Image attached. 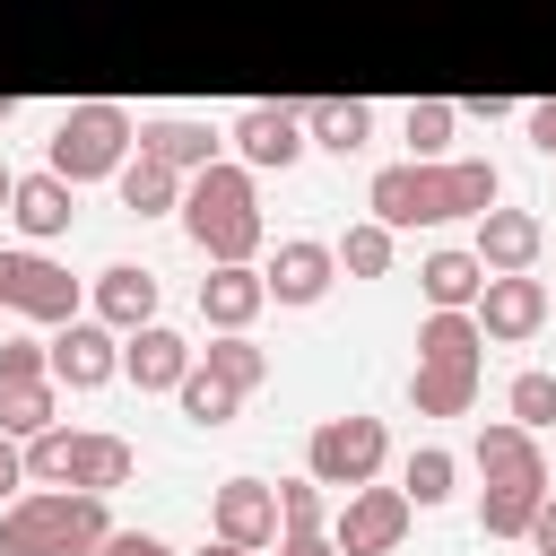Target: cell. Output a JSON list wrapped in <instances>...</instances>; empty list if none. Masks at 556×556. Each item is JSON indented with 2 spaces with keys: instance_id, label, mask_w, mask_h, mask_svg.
I'll use <instances>...</instances> for the list:
<instances>
[{
  "instance_id": "6da1fadb",
  "label": "cell",
  "mask_w": 556,
  "mask_h": 556,
  "mask_svg": "<svg viewBox=\"0 0 556 556\" xmlns=\"http://www.w3.org/2000/svg\"><path fill=\"white\" fill-rule=\"evenodd\" d=\"M504 200V174L486 156H408V165H382L365 182V208L382 226H443V217H486Z\"/></svg>"
},
{
  "instance_id": "7a4b0ae2",
  "label": "cell",
  "mask_w": 556,
  "mask_h": 556,
  "mask_svg": "<svg viewBox=\"0 0 556 556\" xmlns=\"http://www.w3.org/2000/svg\"><path fill=\"white\" fill-rule=\"evenodd\" d=\"M104 539L113 513L87 486H26L17 504H0V556H96Z\"/></svg>"
},
{
  "instance_id": "3957f363",
  "label": "cell",
  "mask_w": 556,
  "mask_h": 556,
  "mask_svg": "<svg viewBox=\"0 0 556 556\" xmlns=\"http://www.w3.org/2000/svg\"><path fill=\"white\" fill-rule=\"evenodd\" d=\"M182 235L208 252V261H252L261 252V191H252V165L235 156H217V165H200L191 182H182Z\"/></svg>"
},
{
  "instance_id": "277c9868",
  "label": "cell",
  "mask_w": 556,
  "mask_h": 556,
  "mask_svg": "<svg viewBox=\"0 0 556 556\" xmlns=\"http://www.w3.org/2000/svg\"><path fill=\"white\" fill-rule=\"evenodd\" d=\"M130 148H139V122H130L122 104L87 96V104H70V113L52 122L43 165H52L61 182H104V174H122V156H130Z\"/></svg>"
},
{
  "instance_id": "5b68a950",
  "label": "cell",
  "mask_w": 556,
  "mask_h": 556,
  "mask_svg": "<svg viewBox=\"0 0 556 556\" xmlns=\"http://www.w3.org/2000/svg\"><path fill=\"white\" fill-rule=\"evenodd\" d=\"M382 452H391V426L382 417H321L313 434H304V469L321 478V486H365V478H382Z\"/></svg>"
},
{
  "instance_id": "8992f818",
  "label": "cell",
  "mask_w": 556,
  "mask_h": 556,
  "mask_svg": "<svg viewBox=\"0 0 556 556\" xmlns=\"http://www.w3.org/2000/svg\"><path fill=\"white\" fill-rule=\"evenodd\" d=\"M78 278L61 269V261H43V252H0V313H17V321H78Z\"/></svg>"
},
{
  "instance_id": "52a82bcc",
  "label": "cell",
  "mask_w": 556,
  "mask_h": 556,
  "mask_svg": "<svg viewBox=\"0 0 556 556\" xmlns=\"http://www.w3.org/2000/svg\"><path fill=\"white\" fill-rule=\"evenodd\" d=\"M408 486H348V504H339V521H330V539H339V556H391L400 539H408Z\"/></svg>"
},
{
  "instance_id": "ba28073f",
  "label": "cell",
  "mask_w": 556,
  "mask_h": 556,
  "mask_svg": "<svg viewBox=\"0 0 556 556\" xmlns=\"http://www.w3.org/2000/svg\"><path fill=\"white\" fill-rule=\"evenodd\" d=\"M226 139H235V156H243L252 174H287V165L313 148V130H304V104H243Z\"/></svg>"
},
{
  "instance_id": "9c48e42d",
  "label": "cell",
  "mask_w": 556,
  "mask_h": 556,
  "mask_svg": "<svg viewBox=\"0 0 556 556\" xmlns=\"http://www.w3.org/2000/svg\"><path fill=\"white\" fill-rule=\"evenodd\" d=\"M113 374H122V330H113V321L78 313V321L52 330V382H61V391H104Z\"/></svg>"
},
{
  "instance_id": "30bf717a",
  "label": "cell",
  "mask_w": 556,
  "mask_h": 556,
  "mask_svg": "<svg viewBox=\"0 0 556 556\" xmlns=\"http://www.w3.org/2000/svg\"><path fill=\"white\" fill-rule=\"evenodd\" d=\"M208 530L235 547H269L278 539V486L269 478H217L208 486Z\"/></svg>"
},
{
  "instance_id": "8fae6325",
  "label": "cell",
  "mask_w": 556,
  "mask_h": 556,
  "mask_svg": "<svg viewBox=\"0 0 556 556\" xmlns=\"http://www.w3.org/2000/svg\"><path fill=\"white\" fill-rule=\"evenodd\" d=\"M269 304H321L330 295V278H339V243H313V235H287L278 252H269Z\"/></svg>"
},
{
  "instance_id": "7c38bea8",
  "label": "cell",
  "mask_w": 556,
  "mask_h": 556,
  "mask_svg": "<svg viewBox=\"0 0 556 556\" xmlns=\"http://www.w3.org/2000/svg\"><path fill=\"white\" fill-rule=\"evenodd\" d=\"M261 304H269V278L252 261H208V278H200V321L208 330H252Z\"/></svg>"
},
{
  "instance_id": "4fadbf2b",
  "label": "cell",
  "mask_w": 556,
  "mask_h": 556,
  "mask_svg": "<svg viewBox=\"0 0 556 556\" xmlns=\"http://www.w3.org/2000/svg\"><path fill=\"white\" fill-rule=\"evenodd\" d=\"M547 321V287L530 269H486V295H478V330L486 339H530Z\"/></svg>"
},
{
  "instance_id": "5bb4252c",
  "label": "cell",
  "mask_w": 556,
  "mask_h": 556,
  "mask_svg": "<svg viewBox=\"0 0 556 556\" xmlns=\"http://www.w3.org/2000/svg\"><path fill=\"white\" fill-rule=\"evenodd\" d=\"M191 339L182 330H165V321H139V330H122V374L139 382V391H174L182 374H191Z\"/></svg>"
},
{
  "instance_id": "9a60e30c",
  "label": "cell",
  "mask_w": 556,
  "mask_h": 556,
  "mask_svg": "<svg viewBox=\"0 0 556 556\" xmlns=\"http://www.w3.org/2000/svg\"><path fill=\"white\" fill-rule=\"evenodd\" d=\"M9 217H17L26 243H52V235H70V217H78V182H61L52 165H43V174H17Z\"/></svg>"
},
{
  "instance_id": "2e32d148",
  "label": "cell",
  "mask_w": 556,
  "mask_h": 556,
  "mask_svg": "<svg viewBox=\"0 0 556 556\" xmlns=\"http://www.w3.org/2000/svg\"><path fill=\"white\" fill-rule=\"evenodd\" d=\"M417 287H426V304H443V313H478V295H486V261H478V243H443V252H426V261H417Z\"/></svg>"
},
{
  "instance_id": "e0dca14e",
  "label": "cell",
  "mask_w": 556,
  "mask_h": 556,
  "mask_svg": "<svg viewBox=\"0 0 556 556\" xmlns=\"http://www.w3.org/2000/svg\"><path fill=\"white\" fill-rule=\"evenodd\" d=\"M87 304H96V321H113V330H139V321H156V269H139V261H113V269H96Z\"/></svg>"
},
{
  "instance_id": "ac0fdd59",
  "label": "cell",
  "mask_w": 556,
  "mask_h": 556,
  "mask_svg": "<svg viewBox=\"0 0 556 556\" xmlns=\"http://www.w3.org/2000/svg\"><path fill=\"white\" fill-rule=\"evenodd\" d=\"M139 148H148V156H165L174 174L217 165V130H208V122H191V113H148V122H139Z\"/></svg>"
},
{
  "instance_id": "d6986e66",
  "label": "cell",
  "mask_w": 556,
  "mask_h": 556,
  "mask_svg": "<svg viewBox=\"0 0 556 556\" xmlns=\"http://www.w3.org/2000/svg\"><path fill=\"white\" fill-rule=\"evenodd\" d=\"M182 182H191V174H174V165H165V156H148V148H139V156H122V174H113V191H122V208H130V217H165V208H182Z\"/></svg>"
},
{
  "instance_id": "ffe728a7",
  "label": "cell",
  "mask_w": 556,
  "mask_h": 556,
  "mask_svg": "<svg viewBox=\"0 0 556 556\" xmlns=\"http://www.w3.org/2000/svg\"><path fill=\"white\" fill-rule=\"evenodd\" d=\"M539 243H547V226H539L530 208H486V217H478V261H486V269H530Z\"/></svg>"
},
{
  "instance_id": "44dd1931",
  "label": "cell",
  "mask_w": 556,
  "mask_h": 556,
  "mask_svg": "<svg viewBox=\"0 0 556 556\" xmlns=\"http://www.w3.org/2000/svg\"><path fill=\"white\" fill-rule=\"evenodd\" d=\"M478 478H547V452L521 417H495L478 426Z\"/></svg>"
},
{
  "instance_id": "7402d4cb",
  "label": "cell",
  "mask_w": 556,
  "mask_h": 556,
  "mask_svg": "<svg viewBox=\"0 0 556 556\" xmlns=\"http://www.w3.org/2000/svg\"><path fill=\"white\" fill-rule=\"evenodd\" d=\"M304 130H313V148L356 156V148L374 139V104H365V96H313V104H304Z\"/></svg>"
},
{
  "instance_id": "603a6c76",
  "label": "cell",
  "mask_w": 556,
  "mask_h": 556,
  "mask_svg": "<svg viewBox=\"0 0 556 556\" xmlns=\"http://www.w3.org/2000/svg\"><path fill=\"white\" fill-rule=\"evenodd\" d=\"M61 486H87V495L130 486V443H122V434H78V426H70V478H61Z\"/></svg>"
},
{
  "instance_id": "cb8c5ba5",
  "label": "cell",
  "mask_w": 556,
  "mask_h": 556,
  "mask_svg": "<svg viewBox=\"0 0 556 556\" xmlns=\"http://www.w3.org/2000/svg\"><path fill=\"white\" fill-rule=\"evenodd\" d=\"M539 495H547V478H486V495H478V530H486V539H530Z\"/></svg>"
},
{
  "instance_id": "d4e9b609",
  "label": "cell",
  "mask_w": 556,
  "mask_h": 556,
  "mask_svg": "<svg viewBox=\"0 0 556 556\" xmlns=\"http://www.w3.org/2000/svg\"><path fill=\"white\" fill-rule=\"evenodd\" d=\"M478 348H486V330H478V313H426L417 321V365H478Z\"/></svg>"
},
{
  "instance_id": "484cf974",
  "label": "cell",
  "mask_w": 556,
  "mask_h": 556,
  "mask_svg": "<svg viewBox=\"0 0 556 556\" xmlns=\"http://www.w3.org/2000/svg\"><path fill=\"white\" fill-rule=\"evenodd\" d=\"M478 400V365H417L408 374V408L417 417H460Z\"/></svg>"
},
{
  "instance_id": "4316f807",
  "label": "cell",
  "mask_w": 556,
  "mask_h": 556,
  "mask_svg": "<svg viewBox=\"0 0 556 556\" xmlns=\"http://www.w3.org/2000/svg\"><path fill=\"white\" fill-rule=\"evenodd\" d=\"M52 408H61V382H0V434L35 443L43 426H61Z\"/></svg>"
},
{
  "instance_id": "83f0119b",
  "label": "cell",
  "mask_w": 556,
  "mask_h": 556,
  "mask_svg": "<svg viewBox=\"0 0 556 556\" xmlns=\"http://www.w3.org/2000/svg\"><path fill=\"white\" fill-rule=\"evenodd\" d=\"M200 365H208L217 382H235V391H261V374H269V356L252 348V330H217V339L200 348Z\"/></svg>"
},
{
  "instance_id": "f1b7e54d",
  "label": "cell",
  "mask_w": 556,
  "mask_h": 556,
  "mask_svg": "<svg viewBox=\"0 0 556 556\" xmlns=\"http://www.w3.org/2000/svg\"><path fill=\"white\" fill-rule=\"evenodd\" d=\"M391 252H400V226H382V217H365V226L339 235V269H348V278H382Z\"/></svg>"
},
{
  "instance_id": "f546056e",
  "label": "cell",
  "mask_w": 556,
  "mask_h": 556,
  "mask_svg": "<svg viewBox=\"0 0 556 556\" xmlns=\"http://www.w3.org/2000/svg\"><path fill=\"white\" fill-rule=\"evenodd\" d=\"M174 400H182V417H191V426H226V417H235V400H243V391H235V382H217V374H208V365H200V356H191V374H182V382H174Z\"/></svg>"
},
{
  "instance_id": "4dcf8cb0",
  "label": "cell",
  "mask_w": 556,
  "mask_h": 556,
  "mask_svg": "<svg viewBox=\"0 0 556 556\" xmlns=\"http://www.w3.org/2000/svg\"><path fill=\"white\" fill-rule=\"evenodd\" d=\"M400 130H408V156H443L452 130H460V104H452V96H417Z\"/></svg>"
},
{
  "instance_id": "1f68e13d",
  "label": "cell",
  "mask_w": 556,
  "mask_h": 556,
  "mask_svg": "<svg viewBox=\"0 0 556 556\" xmlns=\"http://www.w3.org/2000/svg\"><path fill=\"white\" fill-rule=\"evenodd\" d=\"M400 486H408V504H417V513L452 504V452H443V443H417V452H408V469H400Z\"/></svg>"
},
{
  "instance_id": "d6a6232c",
  "label": "cell",
  "mask_w": 556,
  "mask_h": 556,
  "mask_svg": "<svg viewBox=\"0 0 556 556\" xmlns=\"http://www.w3.org/2000/svg\"><path fill=\"white\" fill-rule=\"evenodd\" d=\"M504 408H513V417H521L530 434H547V426H556V374H513Z\"/></svg>"
},
{
  "instance_id": "836d02e7",
  "label": "cell",
  "mask_w": 556,
  "mask_h": 556,
  "mask_svg": "<svg viewBox=\"0 0 556 556\" xmlns=\"http://www.w3.org/2000/svg\"><path fill=\"white\" fill-rule=\"evenodd\" d=\"M278 530H330V513H321V478H313V469L278 486Z\"/></svg>"
},
{
  "instance_id": "e575fe53",
  "label": "cell",
  "mask_w": 556,
  "mask_h": 556,
  "mask_svg": "<svg viewBox=\"0 0 556 556\" xmlns=\"http://www.w3.org/2000/svg\"><path fill=\"white\" fill-rule=\"evenodd\" d=\"M0 382H52V339H0Z\"/></svg>"
},
{
  "instance_id": "d590c367",
  "label": "cell",
  "mask_w": 556,
  "mask_h": 556,
  "mask_svg": "<svg viewBox=\"0 0 556 556\" xmlns=\"http://www.w3.org/2000/svg\"><path fill=\"white\" fill-rule=\"evenodd\" d=\"M17 495H26V443L0 434V504H17Z\"/></svg>"
},
{
  "instance_id": "8d00e7d4",
  "label": "cell",
  "mask_w": 556,
  "mask_h": 556,
  "mask_svg": "<svg viewBox=\"0 0 556 556\" xmlns=\"http://www.w3.org/2000/svg\"><path fill=\"white\" fill-rule=\"evenodd\" d=\"M96 556H174V547H165L156 530H113V539H104Z\"/></svg>"
},
{
  "instance_id": "74e56055",
  "label": "cell",
  "mask_w": 556,
  "mask_h": 556,
  "mask_svg": "<svg viewBox=\"0 0 556 556\" xmlns=\"http://www.w3.org/2000/svg\"><path fill=\"white\" fill-rule=\"evenodd\" d=\"M521 130H530L539 156H556V96H547V104H521Z\"/></svg>"
},
{
  "instance_id": "f35d334b",
  "label": "cell",
  "mask_w": 556,
  "mask_h": 556,
  "mask_svg": "<svg viewBox=\"0 0 556 556\" xmlns=\"http://www.w3.org/2000/svg\"><path fill=\"white\" fill-rule=\"evenodd\" d=\"M278 556H339L330 530H278Z\"/></svg>"
},
{
  "instance_id": "ab89813d",
  "label": "cell",
  "mask_w": 556,
  "mask_h": 556,
  "mask_svg": "<svg viewBox=\"0 0 556 556\" xmlns=\"http://www.w3.org/2000/svg\"><path fill=\"white\" fill-rule=\"evenodd\" d=\"M530 547H539V556H556V486H547V495H539V513H530Z\"/></svg>"
},
{
  "instance_id": "60d3db41",
  "label": "cell",
  "mask_w": 556,
  "mask_h": 556,
  "mask_svg": "<svg viewBox=\"0 0 556 556\" xmlns=\"http://www.w3.org/2000/svg\"><path fill=\"white\" fill-rule=\"evenodd\" d=\"M200 556H261V547H235V539H208Z\"/></svg>"
},
{
  "instance_id": "b9f144b4",
  "label": "cell",
  "mask_w": 556,
  "mask_h": 556,
  "mask_svg": "<svg viewBox=\"0 0 556 556\" xmlns=\"http://www.w3.org/2000/svg\"><path fill=\"white\" fill-rule=\"evenodd\" d=\"M9 191H17V174H9V165H0V208H9Z\"/></svg>"
},
{
  "instance_id": "7bdbcfd3",
  "label": "cell",
  "mask_w": 556,
  "mask_h": 556,
  "mask_svg": "<svg viewBox=\"0 0 556 556\" xmlns=\"http://www.w3.org/2000/svg\"><path fill=\"white\" fill-rule=\"evenodd\" d=\"M9 113H17V104H9V96H0V122H9Z\"/></svg>"
}]
</instances>
